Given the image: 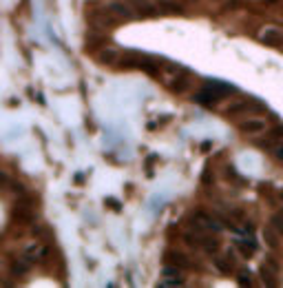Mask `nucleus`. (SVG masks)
I'll list each match as a JSON object with an SVG mask.
<instances>
[{
	"label": "nucleus",
	"mask_w": 283,
	"mask_h": 288,
	"mask_svg": "<svg viewBox=\"0 0 283 288\" xmlns=\"http://www.w3.org/2000/svg\"><path fill=\"white\" fill-rule=\"evenodd\" d=\"M166 86L173 93H177V96H184V93L190 91V86H192V73L188 71V69H182V71L175 73V76L166 82Z\"/></svg>",
	"instance_id": "obj_2"
},
{
	"label": "nucleus",
	"mask_w": 283,
	"mask_h": 288,
	"mask_svg": "<svg viewBox=\"0 0 283 288\" xmlns=\"http://www.w3.org/2000/svg\"><path fill=\"white\" fill-rule=\"evenodd\" d=\"M210 149H212V142H210V140H206V142L202 144V151L206 153V151H210Z\"/></svg>",
	"instance_id": "obj_31"
},
{
	"label": "nucleus",
	"mask_w": 283,
	"mask_h": 288,
	"mask_svg": "<svg viewBox=\"0 0 283 288\" xmlns=\"http://www.w3.org/2000/svg\"><path fill=\"white\" fill-rule=\"evenodd\" d=\"M106 204H109V206L111 208H113V211H120V208H122V204H120V200H115V197H106Z\"/></svg>",
	"instance_id": "obj_29"
},
{
	"label": "nucleus",
	"mask_w": 283,
	"mask_h": 288,
	"mask_svg": "<svg viewBox=\"0 0 283 288\" xmlns=\"http://www.w3.org/2000/svg\"><path fill=\"white\" fill-rule=\"evenodd\" d=\"M226 178H228V180H235V182H244V180L237 175L235 166H226Z\"/></svg>",
	"instance_id": "obj_28"
},
{
	"label": "nucleus",
	"mask_w": 283,
	"mask_h": 288,
	"mask_svg": "<svg viewBox=\"0 0 283 288\" xmlns=\"http://www.w3.org/2000/svg\"><path fill=\"white\" fill-rule=\"evenodd\" d=\"M159 14H170V16H184L186 14V7L177 0H155Z\"/></svg>",
	"instance_id": "obj_12"
},
{
	"label": "nucleus",
	"mask_w": 283,
	"mask_h": 288,
	"mask_svg": "<svg viewBox=\"0 0 283 288\" xmlns=\"http://www.w3.org/2000/svg\"><path fill=\"white\" fill-rule=\"evenodd\" d=\"M11 222L20 226H31L36 224V211L31 208H22V206H14L11 208Z\"/></svg>",
	"instance_id": "obj_8"
},
{
	"label": "nucleus",
	"mask_w": 283,
	"mask_h": 288,
	"mask_svg": "<svg viewBox=\"0 0 283 288\" xmlns=\"http://www.w3.org/2000/svg\"><path fill=\"white\" fill-rule=\"evenodd\" d=\"M120 58H122V53L113 47H104V49L97 51V62L104 64V67H117Z\"/></svg>",
	"instance_id": "obj_11"
},
{
	"label": "nucleus",
	"mask_w": 283,
	"mask_h": 288,
	"mask_svg": "<svg viewBox=\"0 0 283 288\" xmlns=\"http://www.w3.org/2000/svg\"><path fill=\"white\" fill-rule=\"evenodd\" d=\"M202 248L206 250V253H217V250L221 248V242L217 235H212V233H204L202 235Z\"/></svg>",
	"instance_id": "obj_18"
},
{
	"label": "nucleus",
	"mask_w": 283,
	"mask_h": 288,
	"mask_svg": "<svg viewBox=\"0 0 283 288\" xmlns=\"http://www.w3.org/2000/svg\"><path fill=\"white\" fill-rule=\"evenodd\" d=\"M159 286H184V277H170V279H162Z\"/></svg>",
	"instance_id": "obj_27"
},
{
	"label": "nucleus",
	"mask_w": 283,
	"mask_h": 288,
	"mask_svg": "<svg viewBox=\"0 0 283 288\" xmlns=\"http://www.w3.org/2000/svg\"><path fill=\"white\" fill-rule=\"evenodd\" d=\"M9 268H11V275L14 277H24V275L29 273V268H31V264L27 262V259H11V264H9Z\"/></svg>",
	"instance_id": "obj_19"
},
{
	"label": "nucleus",
	"mask_w": 283,
	"mask_h": 288,
	"mask_svg": "<svg viewBox=\"0 0 283 288\" xmlns=\"http://www.w3.org/2000/svg\"><path fill=\"white\" fill-rule=\"evenodd\" d=\"M235 246L245 259H250L254 255V250H257V242L254 240H235Z\"/></svg>",
	"instance_id": "obj_20"
},
{
	"label": "nucleus",
	"mask_w": 283,
	"mask_h": 288,
	"mask_svg": "<svg viewBox=\"0 0 283 288\" xmlns=\"http://www.w3.org/2000/svg\"><path fill=\"white\" fill-rule=\"evenodd\" d=\"M22 257L27 259L31 266H34V264H42L44 259L49 257V248L38 240V242H34V244H29L27 248H24V255H22Z\"/></svg>",
	"instance_id": "obj_3"
},
{
	"label": "nucleus",
	"mask_w": 283,
	"mask_h": 288,
	"mask_svg": "<svg viewBox=\"0 0 283 288\" xmlns=\"http://www.w3.org/2000/svg\"><path fill=\"white\" fill-rule=\"evenodd\" d=\"M212 182H215V175H212V168H210V164H206V168H204V173H202V184H206V186H210Z\"/></svg>",
	"instance_id": "obj_25"
},
{
	"label": "nucleus",
	"mask_w": 283,
	"mask_h": 288,
	"mask_svg": "<svg viewBox=\"0 0 283 288\" xmlns=\"http://www.w3.org/2000/svg\"><path fill=\"white\" fill-rule=\"evenodd\" d=\"M106 9L111 11L113 16H117L120 20H133L135 14H133V5L131 2H122V0H111V2H106Z\"/></svg>",
	"instance_id": "obj_5"
},
{
	"label": "nucleus",
	"mask_w": 283,
	"mask_h": 288,
	"mask_svg": "<svg viewBox=\"0 0 283 288\" xmlns=\"http://www.w3.org/2000/svg\"><path fill=\"white\" fill-rule=\"evenodd\" d=\"M259 40L265 44V47H274V49H279L283 44V29H279V27H264L259 31Z\"/></svg>",
	"instance_id": "obj_4"
},
{
	"label": "nucleus",
	"mask_w": 283,
	"mask_h": 288,
	"mask_svg": "<svg viewBox=\"0 0 283 288\" xmlns=\"http://www.w3.org/2000/svg\"><path fill=\"white\" fill-rule=\"evenodd\" d=\"M265 2H268V5H277L279 0H265Z\"/></svg>",
	"instance_id": "obj_33"
},
{
	"label": "nucleus",
	"mask_w": 283,
	"mask_h": 288,
	"mask_svg": "<svg viewBox=\"0 0 283 288\" xmlns=\"http://www.w3.org/2000/svg\"><path fill=\"white\" fill-rule=\"evenodd\" d=\"M212 264H215V268L219 270L221 275H230L232 270H235L237 266V259H235V250H226V255H221V257H215L212 259Z\"/></svg>",
	"instance_id": "obj_6"
},
{
	"label": "nucleus",
	"mask_w": 283,
	"mask_h": 288,
	"mask_svg": "<svg viewBox=\"0 0 283 288\" xmlns=\"http://www.w3.org/2000/svg\"><path fill=\"white\" fill-rule=\"evenodd\" d=\"M237 284L239 286H252V273H250L248 268H239L237 270Z\"/></svg>",
	"instance_id": "obj_23"
},
{
	"label": "nucleus",
	"mask_w": 283,
	"mask_h": 288,
	"mask_svg": "<svg viewBox=\"0 0 283 288\" xmlns=\"http://www.w3.org/2000/svg\"><path fill=\"white\" fill-rule=\"evenodd\" d=\"M131 5H133V9L137 11L139 18H155V16L159 14L157 5H151V0H129Z\"/></svg>",
	"instance_id": "obj_10"
},
{
	"label": "nucleus",
	"mask_w": 283,
	"mask_h": 288,
	"mask_svg": "<svg viewBox=\"0 0 283 288\" xmlns=\"http://www.w3.org/2000/svg\"><path fill=\"white\" fill-rule=\"evenodd\" d=\"M106 42H109V36H106V31H93L84 38V51L91 53V51H97V49H104Z\"/></svg>",
	"instance_id": "obj_7"
},
{
	"label": "nucleus",
	"mask_w": 283,
	"mask_h": 288,
	"mask_svg": "<svg viewBox=\"0 0 283 288\" xmlns=\"http://www.w3.org/2000/svg\"><path fill=\"white\" fill-rule=\"evenodd\" d=\"M264 264L270 266L274 273H279V270H281V266H279V262H277V257H274V255H265V262H264Z\"/></svg>",
	"instance_id": "obj_26"
},
{
	"label": "nucleus",
	"mask_w": 283,
	"mask_h": 288,
	"mask_svg": "<svg viewBox=\"0 0 283 288\" xmlns=\"http://www.w3.org/2000/svg\"><path fill=\"white\" fill-rule=\"evenodd\" d=\"M279 235H281V233H279L272 224L264 228V242L270 246V248H279Z\"/></svg>",
	"instance_id": "obj_22"
},
{
	"label": "nucleus",
	"mask_w": 283,
	"mask_h": 288,
	"mask_svg": "<svg viewBox=\"0 0 283 288\" xmlns=\"http://www.w3.org/2000/svg\"><path fill=\"white\" fill-rule=\"evenodd\" d=\"M239 0H228V2H226L224 5V11H232V9H239Z\"/></svg>",
	"instance_id": "obj_30"
},
{
	"label": "nucleus",
	"mask_w": 283,
	"mask_h": 288,
	"mask_svg": "<svg viewBox=\"0 0 283 288\" xmlns=\"http://www.w3.org/2000/svg\"><path fill=\"white\" fill-rule=\"evenodd\" d=\"M239 131L244 135H259L265 131V122L261 118H248V120H244L239 124Z\"/></svg>",
	"instance_id": "obj_13"
},
{
	"label": "nucleus",
	"mask_w": 283,
	"mask_h": 288,
	"mask_svg": "<svg viewBox=\"0 0 283 288\" xmlns=\"http://www.w3.org/2000/svg\"><path fill=\"white\" fill-rule=\"evenodd\" d=\"M87 22H89V27H91L93 31H109V29H113L117 22H120V18H117V16H113L104 7V9L87 11Z\"/></svg>",
	"instance_id": "obj_1"
},
{
	"label": "nucleus",
	"mask_w": 283,
	"mask_h": 288,
	"mask_svg": "<svg viewBox=\"0 0 283 288\" xmlns=\"http://www.w3.org/2000/svg\"><path fill=\"white\" fill-rule=\"evenodd\" d=\"M259 275H261V282L265 284V286H279V273H274L272 268H270V266H261L259 268Z\"/></svg>",
	"instance_id": "obj_21"
},
{
	"label": "nucleus",
	"mask_w": 283,
	"mask_h": 288,
	"mask_svg": "<svg viewBox=\"0 0 283 288\" xmlns=\"http://www.w3.org/2000/svg\"><path fill=\"white\" fill-rule=\"evenodd\" d=\"M281 140H283V124H279V126H274V129L268 131V138L261 140V142H257V144H259L261 149H272L274 144L281 142Z\"/></svg>",
	"instance_id": "obj_16"
},
{
	"label": "nucleus",
	"mask_w": 283,
	"mask_h": 288,
	"mask_svg": "<svg viewBox=\"0 0 283 288\" xmlns=\"http://www.w3.org/2000/svg\"><path fill=\"white\" fill-rule=\"evenodd\" d=\"M217 100H221V98L217 96V93H212L210 89H206V86L199 89V91L192 96V102H197V104H202V106H212Z\"/></svg>",
	"instance_id": "obj_14"
},
{
	"label": "nucleus",
	"mask_w": 283,
	"mask_h": 288,
	"mask_svg": "<svg viewBox=\"0 0 283 288\" xmlns=\"http://www.w3.org/2000/svg\"><path fill=\"white\" fill-rule=\"evenodd\" d=\"M139 60H142V53L137 51H124L120 58L117 67L120 69H139Z\"/></svg>",
	"instance_id": "obj_15"
},
{
	"label": "nucleus",
	"mask_w": 283,
	"mask_h": 288,
	"mask_svg": "<svg viewBox=\"0 0 283 288\" xmlns=\"http://www.w3.org/2000/svg\"><path fill=\"white\" fill-rule=\"evenodd\" d=\"M164 264H173V266H179V268L186 270V268H190V259L182 250L168 248V250H164Z\"/></svg>",
	"instance_id": "obj_9"
},
{
	"label": "nucleus",
	"mask_w": 283,
	"mask_h": 288,
	"mask_svg": "<svg viewBox=\"0 0 283 288\" xmlns=\"http://www.w3.org/2000/svg\"><path fill=\"white\" fill-rule=\"evenodd\" d=\"M204 86H206V89H210L212 93H217L219 98H226V96H230V93H235V86L226 84V82H219V80H208Z\"/></svg>",
	"instance_id": "obj_17"
},
{
	"label": "nucleus",
	"mask_w": 283,
	"mask_h": 288,
	"mask_svg": "<svg viewBox=\"0 0 283 288\" xmlns=\"http://www.w3.org/2000/svg\"><path fill=\"white\" fill-rule=\"evenodd\" d=\"M279 197H281V202H283V188H281V191H279Z\"/></svg>",
	"instance_id": "obj_34"
},
{
	"label": "nucleus",
	"mask_w": 283,
	"mask_h": 288,
	"mask_svg": "<svg viewBox=\"0 0 283 288\" xmlns=\"http://www.w3.org/2000/svg\"><path fill=\"white\" fill-rule=\"evenodd\" d=\"M270 224H272L274 228H277L279 233L283 235V211H277V213H274V215L270 217Z\"/></svg>",
	"instance_id": "obj_24"
},
{
	"label": "nucleus",
	"mask_w": 283,
	"mask_h": 288,
	"mask_svg": "<svg viewBox=\"0 0 283 288\" xmlns=\"http://www.w3.org/2000/svg\"><path fill=\"white\" fill-rule=\"evenodd\" d=\"M277 160H283V149H279V151H277Z\"/></svg>",
	"instance_id": "obj_32"
}]
</instances>
